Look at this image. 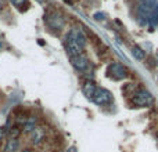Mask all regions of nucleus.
Here are the masks:
<instances>
[{
	"mask_svg": "<svg viewBox=\"0 0 158 152\" xmlns=\"http://www.w3.org/2000/svg\"><path fill=\"white\" fill-rule=\"evenodd\" d=\"M158 7V0H139L136 6V18L142 26H148L150 17Z\"/></svg>",
	"mask_w": 158,
	"mask_h": 152,
	"instance_id": "nucleus-1",
	"label": "nucleus"
},
{
	"mask_svg": "<svg viewBox=\"0 0 158 152\" xmlns=\"http://www.w3.org/2000/svg\"><path fill=\"white\" fill-rule=\"evenodd\" d=\"M131 102L137 108H146V106L153 105L154 102V97L148 90L146 89H137L133 91L131 98Z\"/></svg>",
	"mask_w": 158,
	"mask_h": 152,
	"instance_id": "nucleus-2",
	"label": "nucleus"
},
{
	"mask_svg": "<svg viewBox=\"0 0 158 152\" xmlns=\"http://www.w3.org/2000/svg\"><path fill=\"white\" fill-rule=\"evenodd\" d=\"M44 24L53 30H61L65 26V19L58 11H47L44 14Z\"/></svg>",
	"mask_w": 158,
	"mask_h": 152,
	"instance_id": "nucleus-3",
	"label": "nucleus"
},
{
	"mask_svg": "<svg viewBox=\"0 0 158 152\" xmlns=\"http://www.w3.org/2000/svg\"><path fill=\"white\" fill-rule=\"evenodd\" d=\"M107 74H108V76L111 79H114V80H123V79H126L129 76V71L122 64L112 62V64H110L108 68H107Z\"/></svg>",
	"mask_w": 158,
	"mask_h": 152,
	"instance_id": "nucleus-4",
	"label": "nucleus"
},
{
	"mask_svg": "<svg viewBox=\"0 0 158 152\" xmlns=\"http://www.w3.org/2000/svg\"><path fill=\"white\" fill-rule=\"evenodd\" d=\"M64 44H65V51H67V54H68V57H74V55L82 54V51H83V49H82V47L77 43V40H75L72 29L67 33Z\"/></svg>",
	"mask_w": 158,
	"mask_h": 152,
	"instance_id": "nucleus-5",
	"label": "nucleus"
},
{
	"mask_svg": "<svg viewBox=\"0 0 158 152\" xmlns=\"http://www.w3.org/2000/svg\"><path fill=\"white\" fill-rule=\"evenodd\" d=\"M92 101L100 106L108 105V104H111V101H112V94L107 89H97L94 93V95H93Z\"/></svg>",
	"mask_w": 158,
	"mask_h": 152,
	"instance_id": "nucleus-6",
	"label": "nucleus"
},
{
	"mask_svg": "<svg viewBox=\"0 0 158 152\" xmlns=\"http://www.w3.org/2000/svg\"><path fill=\"white\" fill-rule=\"evenodd\" d=\"M69 62H71L72 68L78 72H85L89 68V60H87V57L83 53L78 54V55H74V57H69Z\"/></svg>",
	"mask_w": 158,
	"mask_h": 152,
	"instance_id": "nucleus-7",
	"label": "nucleus"
},
{
	"mask_svg": "<svg viewBox=\"0 0 158 152\" xmlns=\"http://www.w3.org/2000/svg\"><path fill=\"white\" fill-rule=\"evenodd\" d=\"M44 137H46L44 129L42 127V126H36V127L33 129V131L31 133V142L35 144V145H38V144H40V142L43 141Z\"/></svg>",
	"mask_w": 158,
	"mask_h": 152,
	"instance_id": "nucleus-8",
	"label": "nucleus"
},
{
	"mask_svg": "<svg viewBox=\"0 0 158 152\" xmlns=\"http://www.w3.org/2000/svg\"><path fill=\"white\" fill-rule=\"evenodd\" d=\"M96 90H97V87H96V84H94L93 80H86L83 83V86H82V93H83L87 98H90V100L93 98Z\"/></svg>",
	"mask_w": 158,
	"mask_h": 152,
	"instance_id": "nucleus-9",
	"label": "nucleus"
},
{
	"mask_svg": "<svg viewBox=\"0 0 158 152\" xmlns=\"http://www.w3.org/2000/svg\"><path fill=\"white\" fill-rule=\"evenodd\" d=\"M72 33H74V38H75V40H77V43L82 47V49H85L86 44H87V38H86V35L83 33V30L72 29Z\"/></svg>",
	"mask_w": 158,
	"mask_h": 152,
	"instance_id": "nucleus-10",
	"label": "nucleus"
},
{
	"mask_svg": "<svg viewBox=\"0 0 158 152\" xmlns=\"http://www.w3.org/2000/svg\"><path fill=\"white\" fill-rule=\"evenodd\" d=\"M35 127H36V116H28L27 122L22 125V133L31 134Z\"/></svg>",
	"mask_w": 158,
	"mask_h": 152,
	"instance_id": "nucleus-11",
	"label": "nucleus"
},
{
	"mask_svg": "<svg viewBox=\"0 0 158 152\" xmlns=\"http://www.w3.org/2000/svg\"><path fill=\"white\" fill-rule=\"evenodd\" d=\"M19 150V141L18 138H10L7 140L4 145V152H17Z\"/></svg>",
	"mask_w": 158,
	"mask_h": 152,
	"instance_id": "nucleus-12",
	"label": "nucleus"
},
{
	"mask_svg": "<svg viewBox=\"0 0 158 152\" xmlns=\"http://www.w3.org/2000/svg\"><path fill=\"white\" fill-rule=\"evenodd\" d=\"M131 53H132L135 60H137V61H143L146 58V55H147V53H146L140 46H133L131 50Z\"/></svg>",
	"mask_w": 158,
	"mask_h": 152,
	"instance_id": "nucleus-13",
	"label": "nucleus"
},
{
	"mask_svg": "<svg viewBox=\"0 0 158 152\" xmlns=\"http://www.w3.org/2000/svg\"><path fill=\"white\" fill-rule=\"evenodd\" d=\"M22 133V129H19L18 126H13V127L10 129V131H8V134H10V138H18V136Z\"/></svg>",
	"mask_w": 158,
	"mask_h": 152,
	"instance_id": "nucleus-14",
	"label": "nucleus"
},
{
	"mask_svg": "<svg viewBox=\"0 0 158 152\" xmlns=\"http://www.w3.org/2000/svg\"><path fill=\"white\" fill-rule=\"evenodd\" d=\"M10 3L14 6V7L18 8V10H22V6H24V4L28 6L27 0H10Z\"/></svg>",
	"mask_w": 158,
	"mask_h": 152,
	"instance_id": "nucleus-15",
	"label": "nucleus"
},
{
	"mask_svg": "<svg viewBox=\"0 0 158 152\" xmlns=\"http://www.w3.org/2000/svg\"><path fill=\"white\" fill-rule=\"evenodd\" d=\"M93 17H94V19H97V21H101V19L106 18V14L104 13H96Z\"/></svg>",
	"mask_w": 158,
	"mask_h": 152,
	"instance_id": "nucleus-16",
	"label": "nucleus"
},
{
	"mask_svg": "<svg viewBox=\"0 0 158 152\" xmlns=\"http://www.w3.org/2000/svg\"><path fill=\"white\" fill-rule=\"evenodd\" d=\"M4 136H6V129L3 126H0V141L4 138Z\"/></svg>",
	"mask_w": 158,
	"mask_h": 152,
	"instance_id": "nucleus-17",
	"label": "nucleus"
},
{
	"mask_svg": "<svg viewBox=\"0 0 158 152\" xmlns=\"http://www.w3.org/2000/svg\"><path fill=\"white\" fill-rule=\"evenodd\" d=\"M67 152H77V148H75V147H69L68 150H67Z\"/></svg>",
	"mask_w": 158,
	"mask_h": 152,
	"instance_id": "nucleus-18",
	"label": "nucleus"
},
{
	"mask_svg": "<svg viewBox=\"0 0 158 152\" xmlns=\"http://www.w3.org/2000/svg\"><path fill=\"white\" fill-rule=\"evenodd\" d=\"M156 64L158 65V50H157V53H156Z\"/></svg>",
	"mask_w": 158,
	"mask_h": 152,
	"instance_id": "nucleus-19",
	"label": "nucleus"
},
{
	"mask_svg": "<svg viewBox=\"0 0 158 152\" xmlns=\"http://www.w3.org/2000/svg\"><path fill=\"white\" fill-rule=\"evenodd\" d=\"M2 8H3V2L0 0V10H2Z\"/></svg>",
	"mask_w": 158,
	"mask_h": 152,
	"instance_id": "nucleus-20",
	"label": "nucleus"
},
{
	"mask_svg": "<svg viewBox=\"0 0 158 152\" xmlns=\"http://www.w3.org/2000/svg\"><path fill=\"white\" fill-rule=\"evenodd\" d=\"M25 152H29V150H25Z\"/></svg>",
	"mask_w": 158,
	"mask_h": 152,
	"instance_id": "nucleus-21",
	"label": "nucleus"
},
{
	"mask_svg": "<svg viewBox=\"0 0 158 152\" xmlns=\"http://www.w3.org/2000/svg\"><path fill=\"white\" fill-rule=\"evenodd\" d=\"M38 2H39V3H42V0H38Z\"/></svg>",
	"mask_w": 158,
	"mask_h": 152,
	"instance_id": "nucleus-22",
	"label": "nucleus"
},
{
	"mask_svg": "<svg viewBox=\"0 0 158 152\" xmlns=\"http://www.w3.org/2000/svg\"><path fill=\"white\" fill-rule=\"evenodd\" d=\"M157 140H158V133H157Z\"/></svg>",
	"mask_w": 158,
	"mask_h": 152,
	"instance_id": "nucleus-23",
	"label": "nucleus"
}]
</instances>
